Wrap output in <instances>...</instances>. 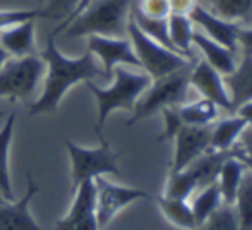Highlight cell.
Here are the masks:
<instances>
[{"mask_svg": "<svg viewBox=\"0 0 252 230\" xmlns=\"http://www.w3.org/2000/svg\"><path fill=\"white\" fill-rule=\"evenodd\" d=\"M249 21H252V17H251V19H249Z\"/></svg>", "mask_w": 252, "mask_h": 230, "instance_id": "43", "label": "cell"}, {"mask_svg": "<svg viewBox=\"0 0 252 230\" xmlns=\"http://www.w3.org/2000/svg\"><path fill=\"white\" fill-rule=\"evenodd\" d=\"M173 139H175V153L170 172H179L189 167L206 151H209L211 126H182Z\"/></svg>", "mask_w": 252, "mask_h": 230, "instance_id": "11", "label": "cell"}, {"mask_svg": "<svg viewBox=\"0 0 252 230\" xmlns=\"http://www.w3.org/2000/svg\"><path fill=\"white\" fill-rule=\"evenodd\" d=\"M168 33L175 52L194 62V55L190 52L192 47L194 23L186 14H170L168 16Z\"/></svg>", "mask_w": 252, "mask_h": 230, "instance_id": "22", "label": "cell"}, {"mask_svg": "<svg viewBox=\"0 0 252 230\" xmlns=\"http://www.w3.org/2000/svg\"><path fill=\"white\" fill-rule=\"evenodd\" d=\"M235 114L239 117H242L247 122V126H252V100L244 101L242 105H239V107L235 108Z\"/></svg>", "mask_w": 252, "mask_h": 230, "instance_id": "38", "label": "cell"}, {"mask_svg": "<svg viewBox=\"0 0 252 230\" xmlns=\"http://www.w3.org/2000/svg\"><path fill=\"white\" fill-rule=\"evenodd\" d=\"M233 148H237L239 151L252 157V126H247L246 129L242 131L239 141H237V144Z\"/></svg>", "mask_w": 252, "mask_h": 230, "instance_id": "35", "label": "cell"}, {"mask_svg": "<svg viewBox=\"0 0 252 230\" xmlns=\"http://www.w3.org/2000/svg\"><path fill=\"white\" fill-rule=\"evenodd\" d=\"M74 201L69 213L55 222L53 230H100L94 203V182L83 180L72 193Z\"/></svg>", "mask_w": 252, "mask_h": 230, "instance_id": "10", "label": "cell"}, {"mask_svg": "<svg viewBox=\"0 0 252 230\" xmlns=\"http://www.w3.org/2000/svg\"><path fill=\"white\" fill-rule=\"evenodd\" d=\"M88 50L100 59V66L105 72V79H110L113 69L117 66H134L141 67L136 52L132 48L129 38H113V36H98L91 34L88 36Z\"/></svg>", "mask_w": 252, "mask_h": 230, "instance_id": "9", "label": "cell"}, {"mask_svg": "<svg viewBox=\"0 0 252 230\" xmlns=\"http://www.w3.org/2000/svg\"><path fill=\"white\" fill-rule=\"evenodd\" d=\"M163 114V119H165V129L163 132L156 137V141L163 143V141H168V139H173L175 134L182 129V126L186 124L182 122V117H180V112H179V107H166L163 110H159Z\"/></svg>", "mask_w": 252, "mask_h": 230, "instance_id": "30", "label": "cell"}, {"mask_svg": "<svg viewBox=\"0 0 252 230\" xmlns=\"http://www.w3.org/2000/svg\"><path fill=\"white\" fill-rule=\"evenodd\" d=\"M228 155H230V151L209 150L189 165V168L194 172V175L197 177V187H206L218 180L220 168H221L223 162L226 160Z\"/></svg>", "mask_w": 252, "mask_h": 230, "instance_id": "23", "label": "cell"}, {"mask_svg": "<svg viewBox=\"0 0 252 230\" xmlns=\"http://www.w3.org/2000/svg\"><path fill=\"white\" fill-rule=\"evenodd\" d=\"M189 17L196 26H199L204 31L206 36L218 41L220 45L226 47L228 50L232 52L237 50V47H239L237 33H239V28H240L239 23H232V21H226L223 17L216 16L209 9H206L202 3H197L190 10Z\"/></svg>", "mask_w": 252, "mask_h": 230, "instance_id": "14", "label": "cell"}, {"mask_svg": "<svg viewBox=\"0 0 252 230\" xmlns=\"http://www.w3.org/2000/svg\"><path fill=\"white\" fill-rule=\"evenodd\" d=\"M113 84L110 88H100L93 81H86L88 90L94 97L98 105V122L94 132L101 137V131L106 119L115 110H130L132 112L139 97L151 86L153 79L146 72H132L124 66H117L113 69Z\"/></svg>", "mask_w": 252, "mask_h": 230, "instance_id": "3", "label": "cell"}, {"mask_svg": "<svg viewBox=\"0 0 252 230\" xmlns=\"http://www.w3.org/2000/svg\"><path fill=\"white\" fill-rule=\"evenodd\" d=\"M36 24L34 19L23 21L0 30V43L10 57H26L36 54Z\"/></svg>", "mask_w": 252, "mask_h": 230, "instance_id": "15", "label": "cell"}, {"mask_svg": "<svg viewBox=\"0 0 252 230\" xmlns=\"http://www.w3.org/2000/svg\"><path fill=\"white\" fill-rule=\"evenodd\" d=\"M136 10L151 19H166L172 14L168 0H139Z\"/></svg>", "mask_w": 252, "mask_h": 230, "instance_id": "32", "label": "cell"}, {"mask_svg": "<svg viewBox=\"0 0 252 230\" xmlns=\"http://www.w3.org/2000/svg\"><path fill=\"white\" fill-rule=\"evenodd\" d=\"M134 0H93L60 34L65 38L113 36L126 38Z\"/></svg>", "mask_w": 252, "mask_h": 230, "instance_id": "2", "label": "cell"}, {"mask_svg": "<svg viewBox=\"0 0 252 230\" xmlns=\"http://www.w3.org/2000/svg\"><path fill=\"white\" fill-rule=\"evenodd\" d=\"M232 153L235 155V157L244 164V167H246L247 170L252 173V157H249V155H246V153H242V151H239L237 148H232Z\"/></svg>", "mask_w": 252, "mask_h": 230, "instance_id": "39", "label": "cell"}, {"mask_svg": "<svg viewBox=\"0 0 252 230\" xmlns=\"http://www.w3.org/2000/svg\"><path fill=\"white\" fill-rule=\"evenodd\" d=\"M47 66L40 55L10 57L0 67V97L26 100L43 77Z\"/></svg>", "mask_w": 252, "mask_h": 230, "instance_id": "7", "label": "cell"}, {"mask_svg": "<svg viewBox=\"0 0 252 230\" xmlns=\"http://www.w3.org/2000/svg\"><path fill=\"white\" fill-rule=\"evenodd\" d=\"M38 17H45L43 10L41 9H7L0 10V30L7 26H12V24L23 23V21H30Z\"/></svg>", "mask_w": 252, "mask_h": 230, "instance_id": "31", "label": "cell"}, {"mask_svg": "<svg viewBox=\"0 0 252 230\" xmlns=\"http://www.w3.org/2000/svg\"><path fill=\"white\" fill-rule=\"evenodd\" d=\"M0 115H2V114H0Z\"/></svg>", "mask_w": 252, "mask_h": 230, "instance_id": "44", "label": "cell"}, {"mask_svg": "<svg viewBox=\"0 0 252 230\" xmlns=\"http://www.w3.org/2000/svg\"><path fill=\"white\" fill-rule=\"evenodd\" d=\"M225 84L235 108L252 100V55L244 54L237 69L230 76H225Z\"/></svg>", "mask_w": 252, "mask_h": 230, "instance_id": "17", "label": "cell"}, {"mask_svg": "<svg viewBox=\"0 0 252 230\" xmlns=\"http://www.w3.org/2000/svg\"><path fill=\"white\" fill-rule=\"evenodd\" d=\"M38 2H43V0H38Z\"/></svg>", "mask_w": 252, "mask_h": 230, "instance_id": "42", "label": "cell"}, {"mask_svg": "<svg viewBox=\"0 0 252 230\" xmlns=\"http://www.w3.org/2000/svg\"><path fill=\"white\" fill-rule=\"evenodd\" d=\"M192 45L196 48H199L201 54L204 55L206 62L211 67H215L223 77L230 76L237 69V60L233 57V52L223 47V45H220L218 41L211 40L209 36H206L204 33L194 31Z\"/></svg>", "mask_w": 252, "mask_h": 230, "instance_id": "16", "label": "cell"}, {"mask_svg": "<svg viewBox=\"0 0 252 230\" xmlns=\"http://www.w3.org/2000/svg\"><path fill=\"white\" fill-rule=\"evenodd\" d=\"M196 230H239V218L233 204L223 203Z\"/></svg>", "mask_w": 252, "mask_h": 230, "instance_id": "29", "label": "cell"}, {"mask_svg": "<svg viewBox=\"0 0 252 230\" xmlns=\"http://www.w3.org/2000/svg\"><path fill=\"white\" fill-rule=\"evenodd\" d=\"M168 2L172 14H186V16H189L190 10L199 3V0H168Z\"/></svg>", "mask_w": 252, "mask_h": 230, "instance_id": "34", "label": "cell"}, {"mask_svg": "<svg viewBox=\"0 0 252 230\" xmlns=\"http://www.w3.org/2000/svg\"><path fill=\"white\" fill-rule=\"evenodd\" d=\"M90 2H93V0H81V2L77 3V7H76V9H74L72 12H70L69 16H67L65 19H63L62 23H60L59 26H57L55 30L52 31V36H55V34H60V33H62V31L65 30V28L69 26L70 23H72V19H74V17H76L77 14H81V12H83V10H84V7H86Z\"/></svg>", "mask_w": 252, "mask_h": 230, "instance_id": "36", "label": "cell"}, {"mask_svg": "<svg viewBox=\"0 0 252 230\" xmlns=\"http://www.w3.org/2000/svg\"><path fill=\"white\" fill-rule=\"evenodd\" d=\"M81 0H50L47 9H43L45 17L53 21H63L74 9L77 7Z\"/></svg>", "mask_w": 252, "mask_h": 230, "instance_id": "33", "label": "cell"}, {"mask_svg": "<svg viewBox=\"0 0 252 230\" xmlns=\"http://www.w3.org/2000/svg\"><path fill=\"white\" fill-rule=\"evenodd\" d=\"M7 203H9V201H7L5 197L2 196V193H0V204H7Z\"/></svg>", "mask_w": 252, "mask_h": 230, "instance_id": "41", "label": "cell"}, {"mask_svg": "<svg viewBox=\"0 0 252 230\" xmlns=\"http://www.w3.org/2000/svg\"><path fill=\"white\" fill-rule=\"evenodd\" d=\"M40 57L47 66V77H45L43 93L38 97L36 101L30 105V110H28L30 117L53 114L69 88L76 86L77 83L105 77L103 67L96 62V57L90 50L76 59L65 57L57 48L52 34L48 36L47 47L40 54Z\"/></svg>", "mask_w": 252, "mask_h": 230, "instance_id": "1", "label": "cell"}, {"mask_svg": "<svg viewBox=\"0 0 252 230\" xmlns=\"http://www.w3.org/2000/svg\"><path fill=\"white\" fill-rule=\"evenodd\" d=\"M93 182H94V203H96V220L100 230L105 229L113 220V217L120 210L129 206L130 203L144 199V197H150V194L146 191L137 189V187L119 186V184H113L110 180H106L103 175L93 179Z\"/></svg>", "mask_w": 252, "mask_h": 230, "instance_id": "8", "label": "cell"}, {"mask_svg": "<svg viewBox=\"0 0 252 230\" xmlns=\"http://www.w3.org/2000/svg\"><path fill=\"white\" fill-rule=\"evenodd\" d=\"M98 139H100V146L96 148H83L72 141L63 139V144H65L70 158V165H72V168H70L72 193L83 180H93L100 175H106V173L120 175V168L117 164L119 155L112 150L110 143L103 136Z\"/></svg>", "mask_w": 252, "mask_h": 230, "instance_id": "6", "label": "cell"}, {"mask_svg": "<svg viewBox=\"0 0 252 230\" xmlns=\"http://www.w3.org/2000/svg\"><path fill=\"white\" fill-rule=\"evenodd\" d=\"M221 204H223V196H221V191H220L218 182H213V184H209V186L202 187V191L197 194L196 199L190 204L197 227H199L213 211L218 210Z\"/></svg>", "mask_w": 252, "mask_h": 230, "instance_id": "26", "label": "cell"}, {"mask_svg": "<svg viewBox=\"0 0 252 230\" xmlns=\"http://www.w3.org/2000/svg\"><path fill=\"white\" fill-rule=\"evenodd\" d=\"M9 59H10V55L7 54V50H5V48L2 47V43H0V67H2L3 64H5V62H7V60H9Z\"/></svg>", "mask_w": 252, "mask_h": 230, "instance_id": "40", "label": "cell"}, {"mask_svg": "<svg viewBox=\"0 0 252 230\" xmlns=\"http://www.w3.org/2000/svg\"><path fill=\"white\" fill-rule=\"evenodd\" d=\"M233 206L239 218V230H252V173L249 170L244 173Z\"/></svg>", "mask_w": 252, "mask_h": 230, "instance_id": "27", "label": "cell"}, {"mask_svg": "<svg viewBox=\"0 0 252 230\" xmlns=\"http://www.w3.org/2000/svg\"><path fill=\"white\" fill-rule=\"evenodd\" d=\"M247 127V122L239 115H230L211 126V141L209 150L213 151H232L237 144L242 131Z\"/></svg>", "mask_w": 252, "mask_h": 230, "instance_id": "18", "label": "cell"}, {"mask_svg": "<svg viewBox=\"0 0 252 230\" xmlns=\"http://www.w3.org/2000/svg\"><path fill=\"white\" fill-rule=\"evenodd\" d=\"M237 41L239 45H242L244 54L252 55V28H239V33H237Z\"/></svg>", "mask_w": 252, "mask_h": 230, "instance_id": "37", "label": "cell"}, {"mask_svg": "<svg viewBox=\"0 0 252 230\" xmlns=\"http://www.w3.org/2000/svg\"><path fill=\"white\" fill-rule=\"evenodd\" d=\"M199 3L232 23L249 21L252 17V0H199Z\"/></svg>", "mask_w": 252, "mask_h": 230, "instance_id": "24", "label": "cell"}, {"mask_svg": "<svg viewBox=\"0 0 252 230\" xmlns=\"http://www.w3.org/2000/svg\"><path fill=\"white\" fill-rule=\"evenodd\" d=\"M158 208L161 210V213L165 215V218L175 227L182 230H196L197 224L194 218L192 208L187 203V199H177V197H166V196H158L156 197Z\"/></svg>", "mask_w": 252, "mask_h": 230, "instance_id": "21", "label": "cell"}, {"mask_svg": "<svg viewBox=\"0 0 252 230\" xmlns=\"http://www.w3.org/2000/svg\"><path fill=\"white\" fill-rule=\"evenodd\" d=\"M38 184L34 182L33 173L26 175V193L19 201L0 204V230H43L34 222L30 211V203L38 194Z\"/></svg>", "mask_w": 252, "mask_h": 230, "instance_id": "13", "label": "cell"}, {"mask_svg": "<svg viewBox=\"0 0 252 230\" xmlns=\"http://www.w3.org/2000/svg\"><path fill=\"white\" fill-rule=\"evenodd\" d=\"M127 38L132 43L141 67L146 70V74H150L151 79H159L192 64V60L184 57L182 54L170 50L165 45L158 43L146 33H143L132 17H129V24H127Z\"/></svg>", "mask_w": 252, "mask_h": 230, "instance_id": "5", "label": "cell"}, {"mask_svg": "<svg viewBox=\"0 0 252 230\" xmlns=\"http://www.w3.org/2000/svg\"><path fill=\"white\" fill-rule=\"evenodd\" d=\"M189 83L192 88L202 95V98H208L215 105L226 112H235V107L232 103V98L228 95L225 84V77L209 66L206 60H197L190 67L189 74Z\"/></svg>", "mask_w": 252, "mask_h": 230, "instance_id": "12", "label": "cell"}, {"mask_svg": "<svg viewBox=\"0 0 252 230\" xmlns=\"http://www.w3.org/2000/svg\"><path fill=\"white\" fill-rule=\"evenodd\" d=\"M196 187H197V177L187 167L179 172H170L163 196L177 197V199H189V196L196 191Z\"/></svg>", "mask_w": 252, "mask_h": 230, "instance_id": "28", "label": "cell"}, {"mask_svg": "<svg viewBox=\"0 0 252 230\" xmlns=\"http://www.w3.org/2000/svg\"><path fill=\"white\" fill-rule=\"evenodd\" d=\"M192 64L168 74V76L153 79L151 86L141 95L139 100L134 105L132 117H130V120H127V126H132V124L139 122V120L146 119L151 114L163 110L166 107H180L182 103H186L187 91L190 86L189 74Z\"/></svg>", "mask_w": 252, "mask_h": 230, "instance_id": "4", "label": "cell"}, {"mask_svg": "<svg viewBox=\"0 0 252 230\" xmlns=\"http://www.w3.org/2000/svg\"><path fill=\"white\" fill-rule=\"evenodd\" d=\"M14 126H16V112L7 117L2 131H0V193L9 203L16 201L9 173V150L14 136Z\"/></svg>", "mask_w": 252, "mask_h": 230, "instance_id": "19", "label": "cell"}, {"mask_svg": "<svg viewBox=\"0 0 252 230\" xmlns=\"http://www.w3.org/2000/svg\"><path fill=\"white\" fill-rule=\"evenodd\" d=\"M246 170L247 168L244 167L242 162L230 151V155L226 157V160L223 162L221 168H220L218 180H216L220 186V191H221L223 203H228V204L235 203L237 191H239V186L242 182V177Z\"/></svg>", "mask_w": 252, "mask_h": 230, "instance_id": "20", "label": "cell"}, {"mask_svg": "<svg viewBox=\"0 0 252 230\" xmlns=\"http://www.w3.org/2000/svg\"><path fill=\"white\" fill-rule=\"evenodd\" d=\"M179 112L186 126H211L218 117V105L208 98H201L192 103H182Z\"/></svg>", "mask_w": 252, "mask_h": 230, "instance_id": "25", "label": "cell"}]
</instances>
